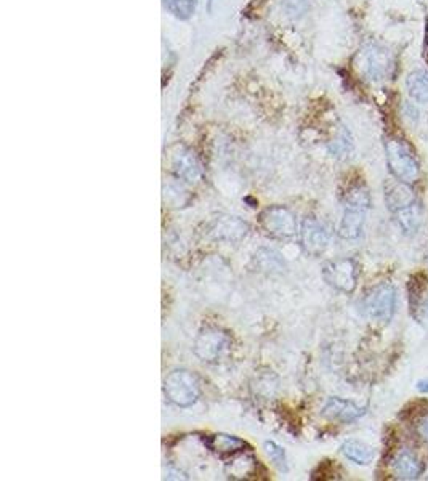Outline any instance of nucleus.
<instances>
[{
	"instance_id": "1",
	"label": "nucleus",
	"mask_w": 428,
	"mask_h": 481,
	"mask_svg": "<svg viewBox=\"0 0 428 481\" xmlns=\"http://www.w3.org/2000/svg\"><path fill=\"white\" fill-rule=\"evenodd\" d=\"M385 151H387V163L390 172H392L399 182L409 185L417 182L418 175H420V167H418V163L416 156L412 154L411 148L404 143V140L390 138V140H387V145H385Z\"/></svg>"
},
{
	"instance_id": "2",
	"label": "nucleus",
	"mask_w": 428,
	"mask_h": 481,
	"mask_svg": "<svg viewBox=\"0 0 428 481\" xmlns=\"http://www.w3.org/2000/svg\"><path fill=\"white\" fill-rule=\"evenodd\" d=\"M164 393L178 408H189L198 401L201 387L196 374L185 369L172 371L164 380Z\"/></svg>"
},
{
	"instance_id": "3",
	"label": "nucleus",
	"mask_w": 428,
	"mask_h": 481,
	"mask_svg": "<svg viewBox=\"0 0 428 481\" xmlns=\"http://www.w3.org/2000/svg\"><path fill=\"white\" fill-rule=\"evenodd\" d=\"M231 349V337L218 327H204L194 340V355L206 363H217Z\"/></svg>"
},
{
	"instance_id": "4",
	"label": "nucleus",
	"mask_w": 428,
	"mask_h": 481,
	"mask_svg": "<svg viewBox=\"0 0 428 481\" xmlns=\"http://www.w3.org/2000/svg\"><path fill=\"white\" fill-rule=\"evenodd\" d=\"M364 313L377 322H388L396 308V290L392 284H380L364 297Z\"/></svg>"
},
{
	"instance_id": "5",
	"label": "nucleus",
	"mask_w": 428,
	"mask_h": 481,
	"mask_svg": "<svg viewBox=\"0 0 428 481\" xmlns=\"http://www.w3.org/2000/svg\"><path fill=\"white\" fill-rule=\"evenodd\" d=\"M260 226L266 235L276 239H289L297 231L296 215L283 206L265 209L260 213Z\"/></svg>"
},
{
	"instance_id": "6",
	"label": "nucleus",
	"mask_w": 428,
	"mask_h": 481,
	"mask_svg": "<svg viewBox=\"0 0 428 481\" xmlns=\"http://www.w3.org/2000/svg\"><path fill=\"white\" fill-rule=\"evenodd\" d=\"M358 68L361 69V73L370 80H383L392 73V55H390V51L383 49V47L368 45L359 54Z\"/></svg>"
},
{
	"instance_id": "7",
	"label": "nucleus",
	"mask_w": 428,
	"mask_h": 481,
	"mask_svg": "<svg viewBox=\"0 0 428 481\" xmlns=\"http://www.w3.org/2000/svg\"><path fill=\"white\" fill-rule=\"evenodd\" d=\"M326 283L340 292H353L358 283V265L351 259L329 261L322 268Z\"/></svg>"
},
{
	"instance_id": "8",
	"label": "nucleus",
	"mask_w": 428,
	"mask_h": 481,
	"mask_svg": "<svg viewBox=\"0 0 428 481\" xmlns=\"http://www.w3.org/2000/svg\"><path fill=\"white\" fill-rule=\"evenodd\" d=\"M302 247L307 254L321 255L329 246V231L315 217H307L302 225Z\"/></svg>"
},
{
	"instance_id": "9",
	"label": "nucleus",
	"mask_w": 428,
	"mask_h": 481,
	"mask_svg": "<svg viewBox=\"0 0 428 481\" xmlns=\"http://www.w3.org/2000/svg\"><path fill=\"white\" fill-rule=\"evenodd\" d=\"M366 414V408L356 406L355 403L346 401L342 398H331L322 408V416L331 419V421H339L344 423H350L358 421Z\"/></svg>"
},
{
	"instance_id": "10",
	"label": "nucleus",
	"mask_w": 428,
	"mask_h": 481,
	"mask_svg": "<svg viewBox=\"0 0 428 481\" xmlns=\"http://www.w3.org/2000/svg\"><path fill=\"white\" fill-rule=\"evenodd\" d=\"M172 165L175 174L188 183H196L201 178V164L196 154L188 148H178L172 157Z\"/></svg>"
},
{
	"instance_id": "11",
	"label": "nucleus",
	"mask_w": 428,
	"mask_h": 481,
	"mask_svg": "<svg viewBox=\"0 0 428 481\" xmlns=\"http://www.w3.org/2000/svg\"><path fill=\"white\" fill-rule=\"evenodd\" d=\"M249 226L237 217H220L211 225V235L215 239L239 241L247 235Z\"/></svg>"
},
{
	"instance_id": "12",
	"label": "nucleus",
	"mask_w": 428,
	"mask_h": 481,
	"mask_svg": "<svg viewBox=\"0 0 428 481\" xmlns=\"http://www.w3.org/2000/svg\"><path fill=\"white\" fill-rule=\"evenodd\" d=\"M385 202H387L390 212L396 213L416 204V194H414V189L409 187V183L398 180V182L387 185V188H385Z\"/></svg>"
},
{
	"instance_id": "13",
	"label": "nucleus",
	"mask_w": 428,
	"mask_h": 481,
	"mask_svg": "<svg viewBox=\"0 0 428 481\" xmlns=\"http://www.w3.org/2000/svg\"><path fill=\"white\" fill-rule=\"evenodd\" d=\"M206 445L212 452H215V454L222 457L241 454V452L246 451L244 447H249L244 440L233 435H225V433L211 435L206 440Z\"/></svg>"
},
{
	"instance_id": "14",
	"label": "nucleus",
	"mask_w": 428,
	"mask_h": 481,
	"mask_svg": "<svg viewBox=\"0 0 428 481\" xmlns=\"http://www.w3.org/2000/svg\"><path fill=\"white\" fill-rule=\"evenodd\" d=\"M393 473L401 480H416L422 475L423 465L416 456L409 451H401L392 462Z\"/></svg>"
},
{
	"instance_id": "15",
	"label": "nucleus",
	"mask_w": 428,
	"mask_h": 481,
	"mask_svg": "<svg viewBox=\"0 0 428 481\" xmlns=\"http://www.w3.org/2000/svg\"><path fill=\"white\" fill-rule=\"evenodd\" d=\"M366 222V211L353 207H345L344 218H342L339 235L344 239H358L363 233V226Z\"/></svg>"
},
{
	"instance_id": "16",
	"label": "nucleus",
	"mask_w": 428,
	"mask_h": 481,
	"mask_svg": "<svg viewBox=\"0 0 428 481\" xmlns=\"http://www.w3.org/2000/svg\"><path fill=\"white\" fill-rule=\"evenodd\" d=\"M340 451L346 459H350L358 465H369L375 457V451L372 447L358 440H346L342 445Z\"/></svg>"
},
{
	"instance_id": "17",
	"label": "nucleus",
	"mask_w": 428,
	"mask_h": 481,
	"mask_svg": "<svg viewBox=\"0 0 428 481\" xmlns=\"http://www.w3.org/2000/svg\"><path fill=\"white\" fill-rule=\"evenodd\" d=\"M407 92L418 103H428V73L416 69L407 75Z\"/></svg>"
},
{
	"instance_id": "18",
	"label": "nucleus",
	"mask_w": 428,
	"mask_h": 481,
	"mask_svg": "<svg viewBox=\"0 0 428 481\" xmlns=\"http://www.w3.org/2000/svg\"><path fill=\"white\" fill-rule=\"evenodd\" d=\"M394 215H396L398 225L401 226V230L407 233V235L416 233L422 223V211L417 204H412V206L403 209V211L396 212Z\"/></svg>"
},
{
	"instance_id": "19",
	"label": "nucleus",
	"mask_w": 428,
	"mask_h": 481,
	"mask_svg": "<svg viewBox=\"0 0 428 481\" xmlns=\"http://www.w3.org/2000/svg\"><path fill=\"white\" fill-rule=\"evenodd\" d=\"M345 207L361 209L368 212L370 209V194L369 189L364 185H353L348 191L345 193Z\"/></svg>"
},
{
	"instance_id": "20",
	"label": "nucleus",
	"mask_w": 428,
	"mask_h": 481,
	"mask_svg": "<svg viewBox=\"0 0 428 481\" xmlns=\"http://www.w3.org/2000/svg\"><path fill=\"white\" fill-rule=\"evenodd\" d=\"M164 5L178 20H189L196 12L198 0H164Z\"/></svg>"
},
{
	"instance_id": "21",
	"label": "nucleus",
	"mask_w": 428,
	"mask_h": 481,
	"mask_svg": "<svg viewBox=\"0 0 428 481\" xmlns=\"http://www.w3.org/2000/svg\"><path fill=\"white\" fill-rule=\"evenodd\" d=\"M265 451H266V454L270 456V459L273 460V464L278 467L279 470H283V471L287 470V464H285V454H284L283 447H279L273 441H266Z\"/></svg>"
},
{
	"instance_id": "22",
	"label": "nucleus",
	"mask_w": 428,
	"mask_h": 481,
	"mask_svg": "<svg viewBox=\"0 0 428 481\" xmlns=\"http://www.w3.org/2000/svg\"><path fill=\"white\" fill-rule=\"evenodd\" d=\"M417 432L423 440L428 441V416H423L417 423Z\"/></svg>"
},
{
	"instance_id": "23",
	"label": "nucleus",
	"mask_w": 428,
	"mask_h": 481,
	"mask_svg": "<svg viewBox=\"0 0 428 481\" xmlns=\"http://www.w3.org/2000/svg\"><path fill=\"white\" fill-rule=\"evenodd\" d=\"M417 390L422 393H428V380H418Z\"/></svg>"
},
{
	"instance_id": "24",
	"label": "nucleus",
	"mask_w": 428,
	"mask_h": 481,
	"mask_svg": "<svg viewBox=\"0 0 428 481\" xmlns=\"http://www.w3.org/2000/svg\"><path fill=\"white\" fill-rule=\"evenodd\" d=\"M427 313H428V307H427Z\"/></svg>"
}]
</instances>
